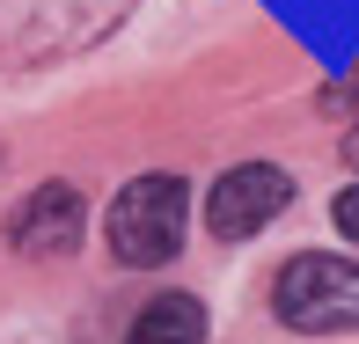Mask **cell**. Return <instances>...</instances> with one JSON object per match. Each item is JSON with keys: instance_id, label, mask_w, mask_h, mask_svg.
Segmentation results:
<instances>
[{"instance_id": "6da1fadb", "label": "cell", "mask_w": 359, "mask_h": 344, "mask_svg": "<svg viewBox=\"0 0 359 344\" xmlns=\"http://www.w3.org/2000/svg\"><path fill=\"white\" fill-rule=\"evenodd\" d=\"M271 308H279L286 330H308V337H345L359 330V264L352 256H293V264L271 278Z\"/></svg>"}, {"instance_id": "7a4b0ae2", "label": "cell", "mask_w": 359, "mask_h": 344, "mask_svg": "<svg viewBox=\"0 0 359 344\" xmlns=\"http://www.w3.org/2000/svg\"><path fill=\"white\" fill-rule=\"evenodd\" d=\"M184 176H140V184H125L118 198H110V249H118V264H169L176 242H184Z\"/></svg>"}, {"instance_id": "3957f363", "label": "cell", "mask_w": 359, "mask_h": 344, "mask_svg": "<svg viewBox=\"0 0 359 344\" xmlns=\"http://www.w3.org/2000/svg\"><path fill=\"white\" fill-rule=\"evenodd\" d=\"M286 198H293L286 169H271V161H242V169H227L220 184H213V198H205V227H213L220 242H250V235H264V227L286 212Z\"/></svg>"}, {"instance_id": "277c9868", "label": "cell", "mask_w": 359, "mask_h": 344, "mask_svg": "<svg viewBox=\"0 0 359 344\" xmlns=\"http://www.w3.org/2000/svg\"><path fill=\"white\" fill-rule=\"evenodd\" d=\"M118 8L125 0H0V44H81Z\"/></svg>"}, {"instance_id": "5b68a950", "label": "cell", "mask_w": 359, "mask_h": 344, "mask_svg": "<svg viewBox=\"0 0 359 344\" xmlns=\"http://www.w3.org/2000/svg\"><path fill=\"white\" fill-rule=\"evenodd\" d=\"M81 227H88V205H81L74 184H37L22 205L8 212V242L22 256H67L81 242Z\"/></svg>"}, {"instance_id": "8992f818", "label": "cell", "mask_w": 359, "mask_h": 344, "mask_svg": "<svg viewBox=\"0 0 359 344\" xmlns=\"http://www.w3.org/2000/svg\"><path fill=\"white\" fill-rule=\"evenodd\" d=\"M125 344H205V308L191 293H161V301H147L133 315Z\"/></svg>"}, {"instance_id": "52a82bcc", "label": "cell", "mask_w": 359, "mask_h": 344, "mask_svg": "<svg viewBox=\"0 0 359 344\" xmlns=\"http://www.w3.org/2000/svg\"><path fill=\"white\" fill-rule=\"evenodd\" d=\"M330 220H337V227H345V235L359 242V184H352V191H337V205H330Z\"/></svg>"}, {"instance_id": "ba28073f", "label": "cell", "mask_w": 359, "mask_h": 344, "mask_svg": "<svg viewBox=\"0 0 359 344\" xmlns=\"http://www.w3.org/2000/svg\"><path fill=\"white\" fill-rule=\"evenodd\" d=\"M345 154H352V161H359V125H352V139H345Z\"/></svg>"}]
</instances>
